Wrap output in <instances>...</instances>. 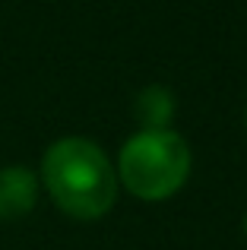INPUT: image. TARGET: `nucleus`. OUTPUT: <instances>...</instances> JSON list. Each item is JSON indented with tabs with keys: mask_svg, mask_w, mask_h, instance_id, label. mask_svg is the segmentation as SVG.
<instances>
[{
	"mask_svg": "<svg viewBox=\"0 0 247 250\" xmlns=\"http://www.w3.org/2000/svg\"><path fill=\"white\" fill-rule=\"evenodd\" d=\"M174 111L178 104L168 85H146L133 102V117L143 130H171Z\"/></svg>",
	"mask_w": 247,
	"mask_h": 250,
	"instance_id": "20e7f679",
	"label": "nucleus"
},
{
	"mask_svg": "<svg viewBox=\"0 0 247 250\" xmlns=\"http://www.w3.org/2000/svg\"><path fill=\"white\" fill-rule=\"evenodd\" d=\"M190 146L174 130H136L118 152V184L143 203L174 196L190 177Z\"/></svg>",
	"mask_w": 247,
	"mask_h": 250,
	"instance_id": "f03ea898",
	"label": "nucleus"
},
{
	"mask_svg": "<svg viewBox=\"0 0 247 250\" xmlns=\"http://www.w3.org/2000/svg\"><path fill=\"white\" fill-rule=\"evenodd\" d=\"M38 203V174L25 165L0 168V222L29 215Z\"/></svg>",
	"mask_w": 247,
	"mask_h": 250,
	"instance_id": "7ed1b4c3",
	"label": "nucleus"
},
{
	"mask_svg": "<svg viewBox=\"0 0 247 250\" xmlns=\"http://www.w3.org/2000/svg\"><path fill=\"white\" fill-rule=\"evenodd\" d=\"M41 184L54 206L70 219H102L118 203V171L99 143L86 136H63L51 143L41 159Z\"/></svg>",
	"mask_w": 247,
	"mask_h": 250,
	"instance_id": "f257e3e1",
	"label": "nucleus"
},
{
	"mask_svg": "<svg viewBox=\"0 0 247 250\" xmlns=\"http://www.w3.org/2000/svg\"><path fill=\"white\" fill-rule=\"evenodd\" d=\"M244 234H247V215H244Z\"/></svg>",
	"mask_w": 247,
	"mask_h": 250,
	"instance_id": "39448f33",
	"label": "nucleus"
}]
</instances>
